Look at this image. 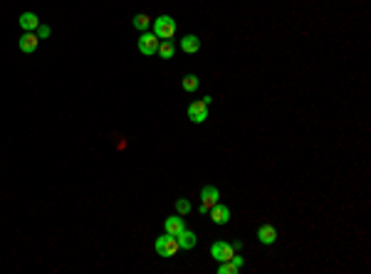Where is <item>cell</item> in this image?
Here are the masks:
<instances>
[{
	"mask_svg": "<svg viewBox=\"0 0 371 274\" xmlns=\"http://www.w3.org/2000/svg\"><path fill=\"white\" fill-rule=\"evenodd\" d=\"M154 35H156L159 40H171V37L176 35V20H173L171 15H159V18L154 20Z\"/></svg>",
	"mask_w": 371,
	"mask_h": 274,
	"instance_id": "cell-1",
	"label": "cell"
},
{
	"mask_svg": "<svg viewBox=\"0 0 371 274\" xmlns=\"http://www.w3.org/2000/svg\"><path fill=\"white\" fill-rule=\"evenodd\" d=\"M154 247H156V252H159V257H173L176 252L181 250L178 247V240L173 237V235H161V237H156V242H154Z\"/></svg>",
	"mask_w": 371,
	"mask_h": 274,
	"instance_id": "cell-2",
	"label": "cell"
},
{
	"mask_svg": "<svg viewBox=\"0 0 371 274\" xmlns=\"http://www.w3.org/2000/svg\"><path fill=\"white\" fill-rule=\"evenodd\" d=\"M218 198H220L218 188H215V185H206V188L201 190V205H198V212H208L210 207L218 203Z\"/></svg>",
	"mask_w": 371,
	"mask_h": 274,
	"instance_id": "cell-3",
	"label": "cell"
},
{
	"mask_svg": "<svg viewBox=\"0 0 371 274\" xmlns=\"http://www.w3.org/2000/svg\"><path fill=\"white\" fill-rule=\"evenodd\" d=\"M210 254H213L215 262H228V259H233V254H235V245H228V242H213V245H210Z\"/></svg>",
	"mask_w": 371,
	"mask_h": 274,
	"instance_id": "cell-4",
	"label": "cell"
},
{
	"mask_svg": "<svg viewBox=\"0 0 371 274\" xmlns=\"http://www.w3.org/2000/svg\"><path fill=\"white\" fill-rule=\"evenodd\" d=\"M139 52L146 54V57L156 54V52H159V37H156L154 32H144L139 37Z\"/></svg>",
	"mask_w": 371,
	"mask_h": 274,
	"instance_id": "cell-5",
	"label": "cell"
},
{
	"mask_svg": "<svg viewBox=\"0 0 371 274\" xmlns=\"http://www.w3.org/2000/svg\"><path fill=\"white\" fill-rule=\"evenodd\" d=\"M188 119L193 121V124H203L206 119H208V104L201 99V101H193L191 106H188Z\"/></svg>",
	"mask_w": 371,
	"mask_h": 274,
	"instance_id": "cell-6",
	"label": "cell"
},
{
	"mask_svg": "<svg viewBox=\"0 0 371 274\" xmlns=\"http://www.w3.org/2000/svg\"><path fill=\"white\" fill-rule=\"evenodd\" d=\"M210 212V220L215 223V225H225L228 220H230V207L220 205V203H215V205L208 210Z\"/></svg>",
	"mask_w": 371,
	"mask_h": 274,
	"instance_id": "cell-7",
	"label": "cell"
},
{
	"mask_svg": "<svg viewBox=\"0 0 371 274\" xmlns=\"http://www.w3.org/2000/svg\"><path fill=\"white\" fill-rule=\"evenodd\" d=\"M37 45H40V37L35 32H25L20 37V52H25V54H32L37 49Z\"/></svg>",
	"mask_w": 371,
	"mask_h": 274,
	"instance_id": "cell-8",
	"label": "cell"
},
{
	"mask_svg": "<svg viewBox=\"0 0 371 274\" xmlns=\"http://www.w3.org/2000/svg\"><path fill=\"white\" fill-rule=\"evenodd\" d=\"M257 240L262 245H272V242H277V230L272 228V225H262V228L257 230Z\"/></svg>",
	"mask_w": 371,
	"mask_h": 274,
	"instance_id": "cell-9",
	"label": "cell"
},
{
	"mask_svg": "<svg viewBox=\"0 0 371 274\" xmlns=\"http://www.w3.org/2000/svg\"><path fill=\"white\" fill-rule=\"evenodd\" d=\"M20 27H23L25 32H35L40 27V18L35 13H23L20 15Z\"/></svg>",
	"mask_w": 371,
	"mask_h": 274,
	"instance_id": "cell-10",
	"label": "cell"
},
{
	"mask_svg": "<svg viewBox=\"0 0 371 274\" xmlns=\"http://www.w3.org/2000/svg\"><path fill=\"white\" fill-rule=\"evenodd\" d=\"M163 230L168 232V235H178L181 230H186V225H183V217H178V215H173V217H166V223H163Z\"/></svg>",
	"mask_w": 371,
	"mask_h": 274,
	"instance_id": "cell-11",
	"label": "cell"
},
{
	"mask_svg": "<svg viewBox=\"0 0 371 274\" xmlns=\"http://www.w3.org/2000/svg\"><path fill=\"white\" fill-rule=\"evenodd\" d=\"M176 240H178V247H181V250H193V247H196V235H193L191 230H181V232L176 235Z\"/></svg>",
	"mask_w": 371,
	"mask_h": 274,
	"instance_id": "cell-12",
	"label": "cell"
},
{
	"mask_svg": "<svg viewBox=\"0 0 371 274\" xmlns=\"http://www.w3.org/2000/svg\"><path fill=\"white\" fill-rule=\"evenodd\" d=\"M181 49L188 52V54H196V52L201 49V40H198L196 35H186L183 40H181Z\"/></svg>",
	"mask_w": 371,
	"mask_h": 274,
	"instance_id": "cell-13",
	"label": "cell"
},
{
	"mask_svg": "<svg viewBox=\"0 0 371 274\" xmlns=\"http://www.w3.org/2000/svg\"><path fill=\"white\" fill-rule=\"evenodd\" d=\"M159 54H161L163 60H171V57L176 54V47H173V42H171V40H163V42H159Z\"/></svg>",
	"mask_w": 371,
	"mask_h": 274,
	"instance_id": "cell-14",
	"label": "cell"
},
{
	"mask_svg": "<svg viewBox=\"0 0 371 274\" xmlns=\"http://www.w3.org/2000/svg\"><path fill=\"white\" fill-rule=\"evenodd\" d=\"M218 264H220V267H218V274H235L238 269H240L233 259H228V262H218Z\"/></svg>",
	"mask_w": 371,
	"mask_h": 274,
	"instance_id": "cell-15",
	"label": "cell"
},
{
	"mask_svg": "<svg viewBox=\"0 0 371 274\" xmlns=\"http://www.w3.org/2000/svg\"><path fill=\"white\" fill-rule=\"evenodd\" d=\"M198 84H201V82H198V77H196V74H186V77H183V89L186 91H196V89H198Z\"/></svg>",
	"mask_w": 371,
	"mask_h": 274,
	"instance_id": "cell-16",
	"label": "cell"
},
{
	"mask_svg": "<svg viewBox=\"0 0 371 274\" xmlns=\"http://www.w3.org/2000/svg\"><path fill=\"white\" fill-rule=\"evenodd\" d=\"M149 23H151V18H149V15H144V13H139V15L134 18V27H136V30H146Z\"/></svg>",
	"mask_w": 371,
	"mask_h": 274,
	"instance_id": "cell-17",
	"label": "cell"
},
{
	"mask_svg": "<svg viewBox=\"0 0 371 274\" xmlns=\"http://www.w3.org/2000/svg\"><path fill=\"white\" fill-rule=\"evenodd\" d=\"M176 210H178V215H188V212H191V203H188L186 198H178V200H176Z\"/></svg>",
	"mask_w": 371,
	"mask_h": 274,
	"instance_id": "cell-18",
	"label": "cell"
},
{
	"mask_svg": "<svg viewBox=\"0 0 371 274\" xmlns=\"http://www.w3.org/2000/svg\"><path fill=\"white\" fill-rule=\"evenodd\" d=\"M37 37H40V40L50 37V27H47V25H40V27H37Z\"/></svg>",
	"mask_w": 371,
	"mask_h": 274,
	"instance_id": "cell-19",
	"label": "cell"
}]
</instances>
